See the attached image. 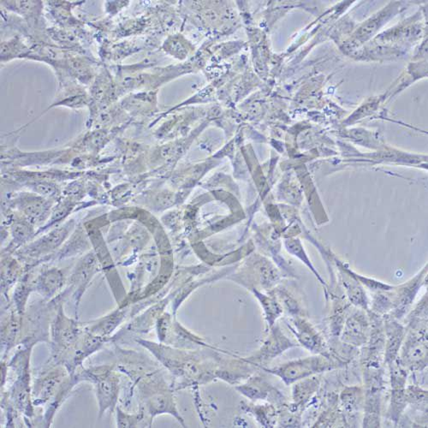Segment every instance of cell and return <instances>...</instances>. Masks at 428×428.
<instances>
[{"label": "cell", "mask_w": 428, "mask_h": 428, "mask_svg": "<svg viewBox=\"0 0 428 428\" xmlns=\"http://www.w3.org/2000/svg\"><path fill=\"white\" fill-rule=\"evenodd\" d=\"M84 332V327L69 319L60 308L50 327L51 361L67 368Z\"/></svg>", "instance_id": "obj_3"}, {"label": "cell", "mask_w": 428, "mask_h": 428, "mask_svg": "<svg viewBox=\"0 0 428 428\" xmlns=\"http://www.w3.org/2000/svg\"><path fill=\"white\" fill-rule=\"evenodd\" d=\"M116 411L117 427H138V426L141 425V422L144 418V413H145V411L141 410L138 414L129 415L123 412L118 406Z\"/></svg>", "instance_id": "obj_19"}, {"label": "cell", "mask_w": 428, "mask_h": 428, "mask_svg": "<svg viewBox=\"0 0 428 428\" xmlns=\"http://www.w3.org/2000/svg\"><path fill=\"white\" fill-rule=\"evenodd\" d=\"M320 385L317 378H308L305 381L295 385L294 388V400L298 403H303L311 398Z\"/></svg>", "instance_id": "obj_18"}, {"label": "cell", "mask_w": 428, "mask_h": 428, "mask_svg": "<svg viewBox=\"0 0 428 428\" xmlns=\"http://www.w3.org/2000/svg\"><path fill=\"white\" fill-rule=\"evenodd\" d=\"M63 283V277L59 270L53 269L41 276L39 281V291L47 298L60 289Z\"/></svg>", "instance_id": "obj_16"}, {"label": "cell", "mask_w": 428, "mask_h": 428, "mask_svg": "<svg viewBox=\"0 0 428 428\" xmlns=\"http://www.w3.org/2000/svg\"><path fill=\"white\" fill-rule=\"evenodd\" d=\"M123 319V312H113V314L104 317V318L100 319L96 322L87 325L84 329L85 331L91 333V334L110 339V335L119 327Z\"/></svg>", "instance_id": "obj_13"}, {"label": "cell", "mask_w": 428, "mask_h": 428, "mask_svg": "<svg viewBox=\"0 0 428 428\" xmlns=\"http://www.w3.org/2000/svg\"><path fill=\"white\" fill-rule=\"evenodd\" d=\"M385 362L392 364L398 359L399 351L405 339L406 329L395 320H388L385 324Z\"/></svg>", "instance_id": "obj_8"}, {"label": "cell", "mask_w": 428, "mask_h": 428, "mask_svg": "<svg viewBox=\"0 0 428 428\" xmlns=\"http://www.w3.org/2000/svg\"><path fill=\"white\" fill-rule=\"evenodd\" d=\"M333 368L331 358L325 356H312L283 364L277 368L266 371L282 378L286 385L303 380L314 374L323 373Z\"/></svg>", "instance_id": "obj_6"}, {"label": "cell", "mask_w": 428, "mask_h": 428, "mask_svg": "<svg viewBox=\"0 0 428 428\" xmlns=\"http://www.w3.org/2000/svg\"><path fill=\"white\" fill-rule=\"evenodd\" d=\"M293 327H290L292 332L298 337L300 344L305 347L312 353L321 354L325 356H328L326 344L318 332L311 326L310 323L303 320L295 321Z\"/></svg>", "instance_id": "obj_7"}, {"label": "cell", "mask_w": 428, "mask_h": 428, "mask_svg": "<svg viewBox=\"0 0 428 428\" xmlns=\"http://www.w3.org/2000/svg\"><path fill=\"white\" fill-rule=\"evenodd\" d=\"M295 347V344L282 334L278 329H274L269 339L266 341L261 349L257 355V360L269 361L274 359L286 349Z\"/></svg>", "instance_id": "obj_10"}, {"label": "cell", "mask_w": 428, "mask_h": 428, "mask_svg": "<svg viewBox=\"0 0 428 428\" xmlns=\"http://www.w3.org/2000/svg\"><path fill=\"white\" fill-rule=\"evenodd\" d=\"M408 402L406 398L405 388L393 389L392 401H390L388 411V415L393 422L397 423L399 421V418H400Z\"/></svg>", "instance_id": "obj_17"}, {"label": "cell", "mask_w": 428, "mask_h": 428, "mask_svg": "<svg viewBox=\"0 0 428 428\" xmlns=\"http://www.w3.org/2000/svg\"><path fill=\"white\" fill-rule=\"evenodd\" d=\"M369 324L364 315H354L344 325L342 340L353 347H361L368 342Z\"/></svg>", "instance_id": "obj_9"}, {"label": "cell", "mask_w": 428, "mask_h": 428, "mask_svg": "<svg viewBox=\"0 0 428 428\" xmlns=\"http://www.w3.org/2000/svg\"><path fill=\"white\" fill-rule=\"evenodd\" d=\"M22 328L21 319L12 315L7 323L3 324L1 327V351L3 358L5 359L6 354L15 347L16 339Z\"/></svg>", "instance_id": "obj_15"}, {"label": "cell", "mask_w": 428, "mask_h": 428, "mask_svg": "<svg viewBox=\"0 0 428 428\" xmlns=\"http://www.w3.org/2000/svg\"><path fill=\"white\" fill-rule=\"evenodd\" d=\"M408 335H405L401 357H398L403 368L411 371H421L427 366V325H410Z\"/></svg>", "instance_id": "obj_5"}, {"label": "cell", "mask_w": 428, "mask_h": 428, "mask_svg": "<svg viewBox=\"0 0 428 428\" xmlns=\"http://www.w3.org/2000/svg\"><path fill=\"white\" fill-rule=\"evenodd\" d=\"M35 344L28 343L19 349L10 361L9 367L16 374L13 384L11 385L7 399H3L1 405H9L8 412H18L28 418L34 417V403L32 399L30 376V356Z\"/></svg>", "instance_id": "obj_1"}, {"label": "cell", "mask_w": 428, "mask_h": 428, "mask_svg": "<svg viewBox=\"0 0 428 428\" xmlns=\"http://www.w3.org/2000/svg\"><path fill=\"white\" fill-rule=\"evenodd\" d=\"M364 427H380L381 388H369L365 398Z\"/></svg>", "instance_id": "obj_12"}, {"label": "cell", "mask_w": 428, "mask_h": 428, "mask_svg": "<svg viewBox=\"0 0 428 428\" xmlns=\"http://www.w3.org/2000/svg\"><path fill=\"white\" fill-rule=\"evenodd\" d=\"M237 389L251 400H266L277 393L261 378H252L248 384L237 388Z\"/></svg>", "instance_id": "obj_14"}, {"label": "cell", "mask_w": 428, "mask_h": 428, "mask_svg": "<svg viewBox=\"0 0 428 428\" xmlns=\"http://www.w3.org/2000/svg\"><path fill=\"white\" fill-rule=\"evenodd\" d=\"M145 406L152 419L155 415L167 413L174 415L179 422L182 421L176 410L174 398L170 393H159L152 395L145 401Z\"/></svg>", "instance_id": "obj_11"}, {"label": "cell", "mask_w": 428, "mask_h": 428, "mask_svg": "<svg viewBox=\"0 0 428 428\" xmlns=\"http://www.w3.org/2000/svg\"><path fill=\"white\" fill-rule=\"evenodd\" d=\"M113 366H98L75 372L78 381L91 383L96 390L98 406V419L106 411L117 408L119 395V378L113 371Z\"/></svg>", "instance_id": "obj_2"}, {"label": "cell", "mask_w": 428, "mask_h": 428, "mask_svg": "<svg viewBox=\"0 0 428 428\" xmlns=\"http://www.w3.org/2000/svg\"><path fill=\"white\" fill-rule=\"evenodd\" d=\"M71 373L64 365L50 361L37 373L32 385V399L35 406L49 405Z\"/></svg>", "instance_id": "obj_4"}]
</instances>
